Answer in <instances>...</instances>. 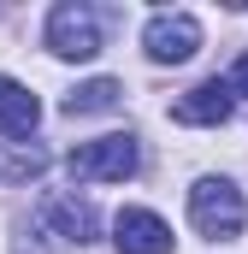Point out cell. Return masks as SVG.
I'll return each mask as SVG.
<instances>
[{
  "label": "cell",
  "mask_w": 248,
  "mask_h": 254,
  "mask_svg": "<svg viewBox=\"0 0 248 254\" xmlns=\"http://www.w3.org/2000/svg\"><path fill=\"white\" fill-rule=\"evenodd\" d=\"M189 219H195L201 237L231 243V237H243V225H248V201H243V190L231 178H201L189 190Z\"/></svg>",
  "instance_id": "1"
},
{
  "label": "cell",
  "mask_w": 248,
  "mask_h": 254,
  "mask_svg": "<svg viewBox=\"0 0 248 254\" xmlns=\"http://www.w3.org/2000/svg\"><path fill=\"white\" fill-rule=\"evenodd\" d=\"M136 136L130 130H113V136H95V142H83V148H71V178L77 184H124L130 172H136Z\"/></svg>",
  "instance_id": "2"
},
{
  "label": "cell",
  "mask_w": 248,
  "mask_h": 254,
  "mask_svg": "<svg viewBox=\"0 0 248 254\" xmlns=\"http://www.w3.org/2000/svg\"><path fill=\"white\" fill-rule=\"evenodd\" d=\"M48 48L60 54V60H95L101 54V24H95V12L89 6H54L48 12Z\"/></svg>",
  "instance_id": "3"
},
{
  "label": "cell",
  "mask_w": 248,
  "mask_h": 254,
  "mask_svg": "<svg viewBox=\"0 0 248 254\" xmlns=\"http://www.w3.org/2000/svg\"><path fill=\"white\" fill-rule=\"evenodd\" d=\"M142 48H148V60H160V65H184L201 48V24L189 12H154L148 30H142Z\"/></svg>",
  "instance_id": "4"
},
{
  "label": "cell",
  "mask_w": 248,
  "mask_h": 254,
  "mask_svg": "<svg viewBox=\"0 0 248 254\" xmlns=\"http://www.w3.org/2000/svg\"><path fill=\"white\" fill-rule=\"evenodd\" d=\"M113 249L119 254H172V225L148 207H124L113 219Z\"/></svg>",
  "instance_id": "5"
},
{
  "label": "cell",
  "mask_w": 248,
  "mask_h": 254,
  "mask_svg": "<svg viewBox=\"0 0 248 254\" xmlns=\"http://www.w3.org/2000/svg\"><path fill=\"white\" fill-rule=\"evenodd\" d=\"M231 107H237V95H231V83H201V89H189L184 101L172 107V119L178 125H225L231 119Z\"/></svg>",
  "instance_id": "6"
},
{
  "label": "cell",
  "mask_w": 248,
  "mask_h": 254,
  "mask_svg": "<svg viewBox=\"0 0 248 254\" xmlns=\"http://www.w3.org/2000/svg\"><path fill=\"white\" fill-rule=\"evenodd\" d=\"M36 125H42V101L18 77H0V136H30Z\"/></svg>",
  "instance_id": "7"
},
{
  "label": "cell",
  "mask_w": 248,
  "mask_h": 254,
  "mask_svg": "<svg viewBox=\"0 0 248 254\" xmlns=\"http://www.w3.org/2000/svg\"><path fill=\"white\" fill-rule=\"evenodd\" d=\"M48 219L60 225V237H65V243H89V237H95V207H89V201L54 195V201H48Z\"/></svg>",
  "instance_id": "8"
},
{
  "label": "cell",
  "mask_w": 248,
  "mask_h": 254,
  "mask_svg": "<svg viewBox=\"0 0 248 254\" xmlns=\"http://www.w3.org/2000/svg\"><path fill=\"white\" fill-rule=\"evenodd\" d=\"M113 101H119V83H113V77H95V83H83V89L65 95V113H71V119H89V113H107Z\"/></svg>",
  "instance_id": "9"
},
{
  "label": "cell",
  "mask_w": 248,
  "mask_h": 254,
  "mask_svg": "<svg viewBox=\"0 0 248 254\" xmlns=\"http://www.w3.org/2000/svg\"><path fill=\"white\" fill-rule=\"evenodd\" d=\"M225 83H231V95H248V54L231 65V77H225Z\"/></svg>",
  "instance_id": "10"
}]
</instances>
